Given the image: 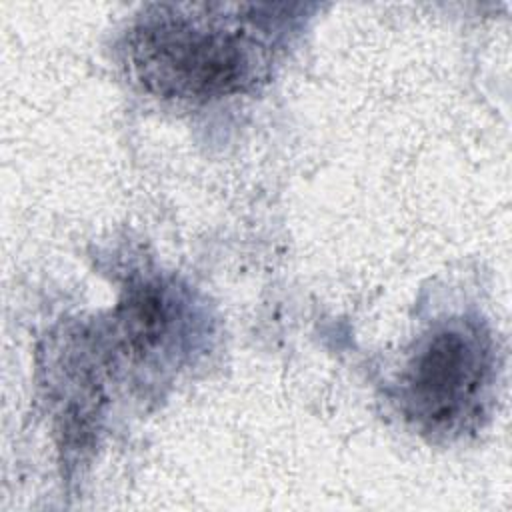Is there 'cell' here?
<instances>
[{
    "label": "cell",
    "mask_w": 512,
    "mask_h": 512,
    "mask_svg": "<svg viewBox=\"0 0 512 512\" xmlns=\"http://www.w3.org/2000/svg\"><path fill=\"white\" fill-rule=\"evenodd\" d=\"M286 4H148L128 32L136 80L160 98L212 100L268 78L274 44L298 14Z\"/></svg>",
    "instance_id": "obj_1"
},
{
    "label": "cell",
    "mask_w": 512,
    "mask_h": 512,
    "mask_svg": "<svg viewBox=\"0 0 512 512\" xmlns=\"http://www.w3.org/2000/svg\"><path fill=\"white\" fill-rule=\"evenodd\" d=\"M492 374V342L472 320L434 328L410 358L402 400L406 412L430 430H452L472 416Z\"/></svg>",
    "instance_id": "obj_2"
}]
</instances>
